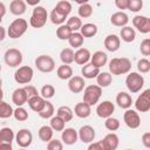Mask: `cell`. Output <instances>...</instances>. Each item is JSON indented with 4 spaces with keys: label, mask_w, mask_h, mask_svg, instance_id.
<instances>
[{
    "label": "cell",
    "mask_w": 150,
    "mask_h": 150,
    "mask_svg": "<svg viewBox=\"0 0 150 150\" xmlns=\"http://www.w3.org/2000/svg\"><path fill=\"white\" fill-rule=\"evenodd\" d=\"M131 62L127 57H115L109 62V71L112 75H122L129 73Z\"/></svg>",
    "instance_id": "6da1fadb"
},
{
    "label": "cell",
    "mask_w": 150,
    "mask_h": 150,
    "mask_svg": "<svg viewBox=\"0 0 150 150\" xmlns=\"http://www.w3.org/2000/svg\"><path fill=\"white\" fill-rule=\"evenodd\" d=\"M125 86L128 88V90L132 94H136L138 91H141V89L144 86V77L136 71H131L129 73V75L125 79Z\"/></svg>",
    "instance_id": "7a4b0ae2"
},
{
    "label": "cell",
    "mask_w": 150,
    "mask_h": 150,
    "mask_svg": "<svg viewBox=\"0 0 150 150\" xmlns=\"http://www.w3.org/2000/svg\"><path fill=\"white\" fill-rule=\"evenodd\" d=\"M28 28V22L25 19H15L8 27V36L11 39H19L21 38Z\"/></svg>",
    "instance_id": "3957f363"
},
{
    "label": "cell",
    "mask_w": 150,
    "mask_h": 150,
    "mask_svg": "<svg viewBox=\"0 0 150 150\" xmlns=\"http://www.w3.org/2000/svg\"><path fill=\"white\" fill-rule=\"evenodd\" d=\"M47 22V11L42 6H34L29 23L34 28H41Z\"/></svg>",
    "instance_id": "277c9868"
},
{
    "label": "cell",
    "mask_w": 150,
    "mask_h": 150,
    "mask_svg": "<svg viewBox=\"0 0 150 150\" xmlns=\"http://www.w3.org/2000/svg\"><path fill=\"white\" fill-rule=\"evenodd\" d=\"M102 95V88L97 84H90L84 88V94H83V102L88 103L90 107L96 104Z\"/></svg>",
    "instance_id": "5b68a950"
},
{
    "label": "cell",
    "mask_w": 150,
    "mask_h": 150,
    "mask_svg": "<svg viewBox=\"0 0 150 150\" xmlns=\"http://www.w3.org/2000/svg\"><path fill=\"white\" fill-rule=\"evenodd\" d=\"M33 75H34V71L29 66H22L15 70L14 80L19 84H27L32 81Z\"/></svg>",
    "instance_id": "8992f818"
},
{
    "label": "cell",
    "mask_w": 150,
    "mask_h": 150,
    "mask_svg": "<svg viewBox=\"0 0 150 150\" xmlns=\"http://www.w3.org/2000/svg\"><path fill=\"white\" fill-rule=\"evenodd\" d=\"M35 67L42 73H52L55 69V61L49 55H40L35 59Z\"/></svg>",
    "instance_id": "52a82bcc"
},
{
    "label": "cell",
    "mask_w": 150,
    "mask_h": 150,
    "mask_svg": "<svg viewBox=\"0 0 150 150\" xmlns=\"http://www.w3.org/2000/svg\"><path fill=\"white\" fill-rule=\"evenodd\" d=\"M4 59L8 67H19L22 62V53L16 48H9L6 50Z\"/></svg>",
    "instance_id": "ba28073f"
},
{
    "label": "cell",
    "mask_w": 150,
    "mask_h": 150,
    "mask_svg": "<svg viewBox=\"0 0 150 150\" xmlns=\"http://www.w3.org/2000/svg\"><path fill=\"white\" fill-rule=\"evenodd\" d=\"M135 108L139 112H146L150 110V89H145L136 100Z\"/></svg>",
    "instance_id": "9c48e42d"
},
{
    "label": "cell",
    "mask_w": 150,
    "mask_h": 150,
    "mask_svg": "<svg viewBox=\"0 0 150 150\" xmlns=\"http://www.w3.org/2000/svg\"><path fill=\"white\" fill-rule=\"evenodd\" d=\"M123 120H124L125 125L130 129H137L141 125V117L136 112V110H132V109L128 108L127 111L123 115Z\"/></svg>",
    "instance_id": "30bf717a"
},
{
    "label": "cell",
    "mask_w": 150,
    "mask_h": 150,
    "mask_svg": "<svg viewBox=\"0 0 150 150\" xmlns=\"http://www.w3.org/2000/svg\"><path fill=\"white\" fill-rule=\"evenodd\" d=\"M132 25L135 28H137L138 32L143 34H148L150 32V19L144 15H136L132 19Z\"/></svg>",
    "instance_id": "8fae6325"
},
{
    "label": "cell",
    "mask_w": 150,
    "mask_h": 150,
    "mask_svg": "<svg viewBox=\"0 0 150 150\" xmlns=\"http://www.w3.org/2000/svg\"><path fill=\"white\" fill-rule=\"evenodd\" d=\"M15 141L19 146L21 148H27L32 144L33 141V135L28 129H20L18 134L15 135Z\"/></svg>",
    "instance_id": "7c38bea8"
},
{
    "label": "cell",
    "mask_w": 150,
    "mask_h": 150,
    "mask_svg": "<svg viewBox=\"0 0 150 150\" xmlns=\"http://www.w3.org/2000/svg\"><path fill=\"white\" fill-rule=\"evenodd\" d=\"M114 110H115V105H114L112 102H110V101H103V102H101L97 105L96 114L101 118H107V117H109V116L112 115Z\"/></svg>",
    "instance_id": "4fadbf2b"
},
{
    "label": "cell",
    "mask_w": 150,
    "mask_h": 150,
    "mask_svg": "<svg viewBox=\"0 0 150 150\" xmlns=\"http://www.w3.org/2000/svg\"><path fill=\"white\" fill-rule=\"evenodd\" d=\"M77 135H79V138L83 143H91V142H94V138L96 136L94 128L90 127V125H82L80 128Z\"/></svg>",
    "instance_id": "5bb4252c"
},
{
    "label": "cell",
    "mask_w": 150,
    "mask_h": 150,
    "mask_svg": "<svg viewBox=\"0 0 150 150\" xmlns=\"http://www.w3.org/2000/svg\"><path fill=\"white\" fill-rule=\"evenodd\" d=\"M84 79L81 76H71L68 81V88L71 93L79 94L84 89Z\"/></svg>",
    "instance_id": "9a60e30c"
},
{
    "label": "cell",
    "mask_w": 150,
    "mask_h": 150,
    "mask_svg": "<svg viewBox=\"0 0 150 150\" xmlns=\"http://www.w3.org/2000/svg\"><path fill=\"white\" fill-rule=\"evenodd\" d=\"M102 144H103V149L104 150H115L117 149L118 146V143H120V139H118V136L114 132L111 134H108L104 136L103 139H101Z\"/></svg>",
    "instance_id": "2e32d148"
},
{
    "label": "cell",
    "mask_w": 150,
    "mask_h": 150,
    "mask_svg": "<svg viewBox=\"0 0 150 150\" xmlns=\"http://www.w3.org/2000/svg\"><path fill=\"white\" fill-rule=\"evenodd\" d=\"M61 137H62V141H63L64 144L71 145L77 141L79 135H77V131L74 128H66V129L62 130Z\"/></svg>",
    "instance_id": "e0dca14e"
},
{
    "label": "cell",
    "mask_w": 150,
    "mask_h": 150,
    "mask_svg": "<svg viewBox=\"0 0 150 150\" xmlns=\"http://www.w3.org/2000/svg\"><path fill=\"white\" fill-rule=\"evenodd\" d=\"M120 46H121V40L115 34H109L104 39V47L109 52H116V50H118Z\"/></svg>",
    "instance_id": "ac0fdd59"
},
{
    "label": "cell",
    "mask_w": 150,
    "mask_h": 150,
    "mask_svg": "<svg viewBox=\"0 0 150 150\" xmlns=\"http://www.w3.org/2000/svg\"><path fill=\"white\" fill-rule=\"evenodd\" d=\"M90 52L89 49L87 48H79L75 53H74V61L77 63V64H86L88 63V61L90 60Z\"/></svg>",
    "instance_id": "d6986e66"
},
{
    "label": "cell",
    "mask_w": 150,
    "mask_h": 150,
    "mask_svg": "<svg viewBox=\"0 0 150 150\" xmlns=\"http://www.w3.org/2000/svg\"><path fill=\"white\" fill-rule=\"evenodd\" d=\"M27 100H28V97H27V94L23 88H18L12 94V101L18 107H22L25 103H27Z\"/></svg>",
    "instance_id": "ffe728a7"
},
{
    "label": "cell",
    "mask_w": 150,
    "mask_h": 150,
    "mask_svg": "<svg viewBox=\"0 0 150 150\" xmlns=\"http://www.w3.org/2000/svg\"><path fill=\"white\" fill-rule=\"evenodd\" d=\"M116 103L120 108L122 109H128L131 107L132 104V98L131 96L125 93V91H120L117 95H116Z\"/></svg>",
    "instance_id": "44dd1931"
},
{
    "label": "cell",
    "mask_w": 150,
    "mask_h": 150,
    "mask_svg": "<svg viewBox=\"0 0 150 150\" xmlns=\"http://www.w3.org/2000/svg\"><path fill=\"white\" fill-rule=\"evenodd\" d=\"M110 22L116 27H123L127 26V23L129 22V18L124 12H116L111 15Z\"/></svg>",
    "instance_id": "7402d4cb"
},
{
    "label": "cell",
    "mask_w": 150,
    "mask_h": 150,
    "mask_svg": "<svg viewBox=\"0 0 150 150\" xmlns=\"http://www.w3.org/2000/svg\"><path fill=\"white\" fill-rule=\"evenodd\" d=\"M27 102H28L29 108H30L33 111L39 112V111L42 109V107L45 105L46 98H43V97L40 96V95H35V96H33V97H29V98L27 100Z\"/></svg>",
    "instance_id": "603a6c76"
},
{
    "label": "cell",
    "mask_w": 150,
    "mask_h": 150,
    "mask_svg": "<svg viewBox=\"0 0 150 150\" xmlns=\"http://www.w3.org/2000/svg\"><path fill=\"white\" fill-rule=\"evenodd\" d=\"M90 60H91L90 63H93V64H94L95 67H97V68H101V67L105 66V63H107V61H108V56H107L105 53H103V52H101V50H97V52H95V53L90 56Z\"/></svg>",
    "instance_id": "cb8c5ba5"
},
{
    "label": "cell",
    "mask_w": 150,
    "mask_h": 150,
    "mask_svg": "<svg viewBox=\"0 0 150 150\" xmlns=\"http://www.w3.org/2000/svg\"><path fill=\"white\" fill-rule=\"evenodd\" d=\"M74 112L77 117L80 118H87L90 114H91V109H90V105L86 102H80L75 105V109H74Z\"/></svg>",
    "instance_id": "d4e9b609"
},
{
    "label": "cell",
    "mask_w": 150,
    "mask_h": 150,
    "mask_svg": "<svg viewBox=\"0 0 150 150\" xmlns=\"http://www.w3.org/2000/svg\"><path fill=\"white\" fill-rule=\"evenodd\" d=\"M9 11L14 15H22L26 12V2L23 0H13L9 5Z\"/></svg>",
    "instance_id": "484cf974"
},
{
    "label": "cell",
    "mask_w": 150,
    "mask_h": 150,
    "mask_svg": "<svg viewBox=\"0 0 150 150\" xmlns=\"http://www.w3.org/2000/svg\"><path fill=\"white\" fill-rule=\"evenodd\" d=\"M81 73H82V75H83V77H86V79H94V77H96V76L98 75L100 68L95 67L93 63H86V64L82 67Z\"/></svg>",
    "instance_id": "4316f807"
},
{
    "label": "cell",
    "mask_w": 150,
    "mask_h": 150,
    "mask_svg": "<svg viewBox=\"0 0 150 150\" xmlns=\"http://www.w3.org/2000/svg\"><path fill=\"white\" fill-rule=\"evenodd\" d=\"M14 132L11 128H1L0 129V145L1 144H12L14 139Z\"/></svg>",
    "instance_id": "83f0119b"
},
{
    "label": "cell",
    "mask_w": 150,
    "mask_h": 150,
    "mask_svg": "<svg viewBox=\"0 0 150 150\" xmlns=\"http://www.w3.org/2000/svg\"><path fill=\"white\" fill-rule=\"evenodd\" d=\"M96 81H97V86H100L101 88H105L109 87L112 82V76L110 73L108 71H100L98 75L96 76Z\"/></svg>",
    "instance_id": "f1b7e54d"
},
{
    "label": "cell",
    "mask_w": 150,
    "mask_h": 150,
    "mask_svg": "<svg viewBox=\"0 0 150 150\" xmlns=\"http://www.w3.org/2000/svg\"><path fill=\"white\" fill-rule=\"evenodd\" d=\"M80 33L83 38H93L97 34V26L95 23H84L80 28Z\"/></svg>",
    "instance_id": "f546056e"
},
{
    "label": "cell",
    "mask_w": 150,
    "mask_h": 150,
    "mask_svg": "<svg viewBox=\"0 0 150 150\" xmlns=\"http://www.w3.org/2000/svg\"><path fill=\"white\" fill-rule=\"evenodd\" d=\"M56 74H57V77L60 80H69L73 76V69H71V67L69 64L63 63L62 66H60L57 68Z\"/></svg>",
    "instance_id": "4dcf8cb0"
},
{
    "label": "cell",
    "mask_w": 150,
    "mask_h": 150,
    "mask_svg": "<svg viewBox=\"0 0 150 150\" xmlns=\"http://www.w3.org/2000/svg\"><path fill=\"white\" fill-rule=\"evenodd\" d=\"M121 38L123 41L125 42H132L136 38V32L134 28L129 27V26H123V28L121 29V33H120Z\"/></svg>",
    "instance_id": "1f68e13d"
},
{
    "label": "cell",
    "mask_w": 150,
    "mask_h": 150,
    "mask_svg": "<svg viewBox=\"0 0 150 150\" xmlns=\"http://www.w3.org/2000/svg\"><path fill=\"white\" fill-rule=\"evenodd\" d=\"M83 41H84V38L80 32H73L68 39L70 47H74V48H80L83 45Z\"/></svg>",
    "instance_id": "d6a6232c"
},
{
    "label": "cell",
    "mask_w": 150,
    "mask_h": 150,
    "mask_svg": "<svg viewBox=\"0 0 150 150\" xmlns=\"http://www.w3.org/2000/svg\"><path fill=\"white\" fill-rule=\"evenodd\" d=\"M56 115L60 116V117L67 123V122H69V121L73 120L74 112H73V110H71L69 107H67V105H62V107H60V108L56 110Z\"/></svg>",
    "instance_id": "836d02e7"
},
{
    "label": "cell",
    "mask_w": 150,
    "mask_h": 150,
    "mask_svg": "<svg viewBox=\"0 0 150 150\" xmlns=\"http://www.w3.org/2000/svg\"><path fill=\"white\" fill-rule=\"evenodd\" d=\"M53 132L54 130L52 129L50 125H42L40 129H39V138L42 141V142H48L53 138Z\"/></svg>",
    "instance_id": "e575fe53"
},
{
    "label": "cell",
    "mask_w": 150,
    "mask_h": 150,
    "mask_svg": "<svg viewBox=\"0 0 150 150\" xmlns=\"http://www.w3.org/2000/svg\"><path fill=\"white\" fill-rule=\"evenodd\" d=\"M54 8H55L59 13H61L62 15H64V16H68L69 13L71 12V5H70V2L67 1V0H61V1H59Z\"/></svg>",
    "instance_id": "d590c367"
},
{
    "label": "cell",
    "mask_w": 150,
    "mask_h": 150,
    "mask_svg": "<svg viewBox=\"0 0 150 150\" xmlns=\"http://www.w3.org/2000/svg\"><path fill=\"white\" fill-rule=\"evenodd\" d=\"M60 60L62 61V63L70 64L71 62H74V50L71 48H63L60 53Z\"/></svg>",
    "instance_id": "8d00e7d4"
},
{
    "label": "cell",
    "mask_w": 150,
    "mask_h": 150,
    "mask_svg": "<svg viewBox=\"0 0 150 150\" xmlns=\"http://www.w3.org/2000/svg\"><path fill=\"white\" fill-rule=\"evenodd\" d=\"M38 114H39V116L42 117V118H50V117L54 115V105H53L50 102H48V101L46 100L45 105L42 107V109H41Z\"/></svg>",
    "instance_id": "74e56055"
},
{
    "label": "cell",
    "mask_w": 150,
    "mask_h": 150,
    "mask_svg": "<svg viewBox=\"0 0 150 150\" xmlns=\"http://www.w3.org/2000/svg\"><path fill=\"white\" fill-rule=\"evenodd\" d=\"M13 116V108L5 101H0V118H9Z\"/></svg>",
    "instance_id": "f35d334b"
},
{
    "label": "cell",
    "mask_w": 150,
    "mask_h": 150,
    "mask_svg": "<svg viewBox=\"0 0 150 150\" xmlns=\"http://www.w3.org/2000/svg\"><path fill=\"white\" fill-rule=\"evenodd\" d=\"M73 30L67 25H60V27L56 29V36L60 40H68Z\"/></svg>",
    "instance_id": "ab89813d"
},
{
    "label": "cell",
    "mask_w": 150,
    "mask_h": 150,
    "mask_svg": "<svg viewBox=\"0 0 150 150\" xmlns=\"http://www.w3.org/2000/svg\"><path fill=\"white\" fill-rule=\"evenodd\" d=\"M64 125H66V122L60 116L56 115L50 118V127L54 131H62L64 129Z\"/></svg>",
    "instance_id": "60d3db41"
},
{
    "label": "cell",
    "mask_w": 150,
    "mask_h": 150,
    "mask_svg": "<svg viewBox=\"0 0 150 150\" xmlns=\"http://www.w3.org/2000/svg\"><path fill=\"white\" fill-rule=\"evenodd\" d=\"M77 12H79V16L80 18H83V19L84 18H89L93 14V7L88 2L87 4H82V5H80Z\"/></svg>",
    "instance_id": "b9f144b4"
},
{
    "label": "cell",
    "mask_w": 150,
    "mask_h": 150,
    "mask_svg": "<svg viewBox=\"0 0 150 150\" xmlns=\"http://www.w3.org/2000/svg\"><path fill=\"white\" fill-rule=\"evenodd\" d=\"M13 116L19 122H25V121L28 120V112L22 107H18L15 110H13Z\"/></svg>",
    "instance_id": "7bdbcfd3"
},
{
    "label": "cell",
    "mask_w": 150,
    "mask_h": 150,
    "mask_svg": "<svg viewBox=\"0 0 150 150\" xmlns=\"http://www.w3.org/2000/svg\"><path fill=\"white\" fill-rule=\"evenodd\" d=\"M67 16L62 15L61 13H59L55 8H53V11L50 12V21L54 25H63V22L66 21Z\"/></svg>",
    "instance_id": "ee69618b"
},
{
    "label": "cell",
    "mask_w": 150,
    "mask_h": 150,
    "mask_svg": "<svg viewBox=\"0 0 150 150\" xmlns=\"http://www.w3.org/2000/svg\"><path fill=\"white\" fill-rule=\"evenodd\" d=\"M67 26H68L73 32H77V30H80V28H81V26H82V21H81V19H80L79 16H71V18L68 19Z\"/></svg>",
    "instance_id": "f6af8a7d"
},
{
    "label": "cell",
    "mask_w": 150,
    "mask_h": 150,
    "mask_svg": "<svg viewBox=\"0 0 150 150\" xmlns=\"http://www.w3.org/2000/svg\"><path fill=\"white\" fill-rule=\"evenodd\" d=\"M104 125L105 128L109 130V131H116L118 128H120V121L115 117H107L105 118V122H104Z\"/></svg>",
    "instance_id": "bcb514c9"
},
{
    "label": "cell",
    "mask_w": 150,
    "mask_h": 150,
    "mask_svg": "<svg viewBox=\"0 0 150 150\" xmlns=\"http://www.w3.org/2000/svg\"><path fill=\"white\" fill-rule=\"evenodd\" d=\"M55 94V88L52 86V84H45L42 88H41V96L46 100L48 98H52Z\"/></svg>",
    "instance_id": "7dc6e473"
},
{
    "label": "cell",
    "mask_w": 150,
    "mask_h": 150,
    "mask_svg": "<svg viewBox=\"0 0 150 150\" xmlns=\"http://www.w3.org/2000/svg\"><path fill=\"white\" fill-rule=\"evenodd\" d=\"M143 7V0H128V8L131 12H139Z\"/></svg>",
    "instance_id": "c3c4849f"
},
{
    "label": "cell",
    "mask_w": 150,
    "mask_h": 150,
    "mask_svg": "<svg viewBox=\"0 0 150 150\" xmlns=\"http://www.w3.org/2000/svg\"><path fill=\"white\" fill-rule=\"evenodd\" d=\"M137 69H138L139 73H143V74L148 73L150 70V61L148 59H141V60H138V62H137Z\"/></svg>",
    "instance_id": "681fc988"
},
{
    "label": "cell",
    "mask_w": 150,
    "mask_h": 150,
    "mask_svg": "<svg viewBox=\"0 0 150 150\" xmlns=\"http://www.w3.org/2000/svg\"><path fill=\"white\" fill-rule=\"evenodd\" d=\"M47 149L48 150H62L63 149V144L61 143V141L59 139H50L48 141V144H47Z\"/></svg>",
    "instance_id": "f907efd6"
},
{
    "label": "cell",
    "mask_w": 150,
    "mask_h": 150,
    "mask_svg": "<svg viewBox=\"0 0 150 150\" xmlns=\"http://www.w3.org/2000/svg\"><path fill=\"white\" fill-rule=\"evenodd\" d=\"M141 53L144 55V56H149L150 55V39H144L142 42H141Z\"/></svg>",
    "instance_id": "816d5d0a"
},
{
    "label": "cell",
    "mask_w": 150,
    "mask_h": 150,
    "mask_svg": "<svg viewBox=\"0 0 150 150\" xmlns=\"http://www.w3.org/2000/svg\"><path fill=\"white\" fill-rule=\"evenodd\" d=\"M23 89H25V91H26L28 98H29V97H33V96H35V95H39V94H38V89H36L34 86H29V84H28V86H25Z\"/></svg>",
    "instance_id": "f5cc1de1"
},
{
    "label": "cell",
    "mask_w": 150,
    "mask_h": 150,
    "mask_svg": "<svg viewBox=\"0 0 150 150\" xmlns=\"http://www.w3.org/2000/svg\"><path fill=\"white\" fill-rule=\"evenodd\" d=\"M88 150H104L103 149V144L101 141L96 142V143H90L88 145Z\"/></svg>",
    "instance_id": "db71d44e"
},
{
    "label": "cell",
    "mask_w": 150,
    "mask_h": 150,
    "mask_svg": "<svg viewBox=\"0 0 150 150\" xmlns=\"http://www.w3.org/2000/svg\"><path fill=\"white\" fill-rule=\"evenodd\" d=\"M115 6L118 9H127L128 8V0H115Z\"/></svg>",
    "instance_id": "11a10c76"
},
{
    "label": "cell",
    "mask_w": 150,
    "mask_h": 150,
    "mask_svg": "<svg viewBox=\"0 0 150 150\" xmlns=\"http://www.w3.org/2000/svg\"><path fill=\"white\" fill-rule=\"evenodd\" d=\"M142 143L145 148H150V132H144L142 136Z\"/></svg>",
    "instance_id": "9f6ffc18"
},
{
    "label": "cell",
    "mask_w": 150,
    "mask_h": 150,
    "mask_svg": "<svg viewBox=\"0 0 150 150\" xmlns=\"http://www.w3.org/2000/svg\"><path fill=\"white\" fill-rule=\"evenodd\" d=\"M5 14H6V6L0 1V16L2 18Z\"/></svg>",
    "instance_id": "6f0895ef"
},
{
    "label": "cell",
    "mask_w": 150,
    "mask_h": 150,
    "mask_svg": "<svg viewBox=\"0 0 150 150\" xmlns=\"http://www.w3.org/2000/svg\"><path fill=\"white\" fill-rule=\"evenodd\" d=\"M40 1L41 0H26V4H28L29 6H38Z\"/></svg>",
    "instance_id": "680465c9"
},
{
    "label": "cell",
    "mask_w": 150,
    "mask_h": 150,
    "mask_svg": "<svg viewBox=\"0 0 150 150\" xmlns=\"http://www.w3.org/2000/svg\"><path fill=\"white\" fill-rule=\"evenodd\" d=\"M5 36H6V30H5V28H4V27H1V26H0V42L5 39Z\"/></svg>",
    "instance_id": "91938a15"
},
{
    "label": "cell",
    "mask_w": 150,
    "mask_h": 150,
    "mask_svg": "<svg viewBox=\"0 0 150 150\" xmlns=\"http://www.w3.org/2000/svg\"><path fill=\"white\" fill-rule=\"evenodd\" d=\"M12 144H1L0 145V150L1 149H7V150H12Z\"/></svg>",
    "instance_id": "94428289"
},
{
    "label": "cell",
    "mask_w": 150,
    "mask_h": 150,
    "mask_svg": "<svg viewBox=\"0 0 150 150\" xmlns=\"http://www.w3.org/2000/svg\"><path fill=\"white\" fill-rule=\"evenodd\" d=\"M73 1H75L76 4H80V5H82V4H87L89 0H73Z\"/></svg>",
    "instance_id": "6125c7cd"
},
{
    "label": "cell",
    "mask_w": 150,
    "mask_h": 150,
    "mask_svg": "<svg viewBox=\"0 0 150 150\" xmlns=\"http://www.w3.org/2000/svg\"><path fill=\"white\" fill-rule=\"evenodd\" d=\"M4 98V91H2V89H1V87H0V101Z\"/></svg>",
    "instance_id": "be15d7a7"
},
{
    "label": "cell",
    "mask_w": 150,
    "mask_h": 150,
    "mask_svg": "<svg viewBox=\"0 0 150 150\" xmlns=\"http://www.w3.org/2000/svg\"><path fill=\"white\" fill-rule=\"evenodd\" d=\"M1 86H2V80L0 79V87H1Z\"/></svg>",
    "instance_id": "e7e4bbea"
},
{
    "label": "cell",
    "mask_w": 150,
    "mask_h": 150,
    "mask_svg": "<svg viewBox=\"0 0 150 150\" xmlns=\"http://www.w3.org/2000/svg\"><path fill=\"white\" fill-rule=\"evenodd\" d=\"M1 21H2V18H1V16H0V23H1Z\"/></svg>",
    "instance_id": "03108f58"
},
{
    "label": "cell",
    "mask_w": 150,
    "mask_h": 150,
    "mask_svg": "<svg viewBox=\"0 0 150 150\" xmlns=\"http://www.w3.org/2000/svg\"><path fill=\"white\" fill-rule=\"evenodd\" d=\"M0 71H1V64H0Z\"/></svg>",
    "instance_id": "003e7915"
}]
</instances>
